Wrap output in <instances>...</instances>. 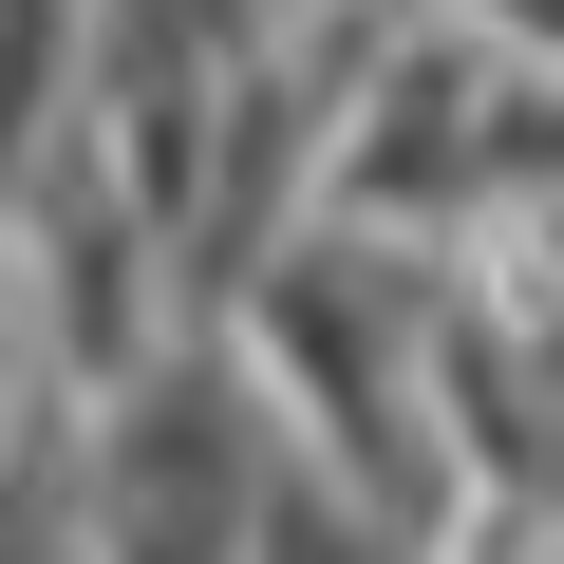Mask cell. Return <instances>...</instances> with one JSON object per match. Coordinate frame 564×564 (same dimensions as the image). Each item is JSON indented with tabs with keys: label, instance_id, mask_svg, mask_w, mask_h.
Wrapping results in <instances>:
<instances>
[{
	"label": "cell",
	"instance_id": "1",
	"mask_svg": "<svg viewBox=\"0 0 564 564\" xmlns=\"http://www.w3.org/2000/svg\"><path fill=\"white\" fill-rule=\"evenodd\" d=\"M95 545H113V564H207V545H245V395H226V433L188 452V433H170V377H151L132 433H113V508H95Z\"/></svg>",
	"mask_w": 564,
	"mask_h": 564
}]
</instances>
